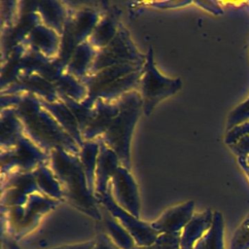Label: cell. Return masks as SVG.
I'll return each mask as SVG.
<instances>
[{
	"instance_id": "6da1fadb",
	"label": "cell",
	"mask_w": 249,
	"mask_h": 249,
	"mask_svg": "<svg viewBox=\"0 0 249 249\" xmlns=\"http://www.w3.org/2000/svg\"><path fill=\"white\" fill-rule=\"evenodd\" d=\"M52 163L61 181L62 196L76 209L99 223L102 219L99 202L89 189L81 160L64 150L55 149L52 153Z\"/></svg>"
},
{
	"instance_id": "7a4b0ae2",
	"label": "cell",
	"mask_w": 249,
	"mask_h": 249,
	"mask_svg": "<svg viewBox=\"0 0 249 249\" xmlns=\"http://www.w3.org/2000/svg\"><path fill=\"white\" fill-rule=\"evenodd\" d=\"M118 113L102 135V142L113 150L124 167H130V141L143 102L140 93L128 91L120 96Z\"/></svg>"
},
{
	"instance_id": "3957f363",
	"label": "cell",
	"mask_w": 249,
	"mask_h": 249,
	"mask_svg": "<svg viewBox=\"0 0 249 249\" xmlns=\"http://www.w3.org/2000/svg\"><path fill=\"white\" fill-rule=\"evenodd\" d=\"M32 101L30 98L25 99L18 107V113L33 138L53 150L61 149L78 152L79 145L73 138L63 131L52 115L48 116L44 109H37L36 103Z\"/></svg>"
},
{
	"instance_id": "277c9868",
	"label": "cell",
	"mask_w": 249,
	"mask_h": 249,
	"mask_svg": "<svg viewBox=\"0 0 249 249\" xmlns=\"http://www.w3.org/2000/svg\"><path fill=\"white\" fill-rule=\"evenodd\" d=\"M139 86L142 110L148 116L162 99L175 94L182 88V82L178 78H167L159 71L154 62L153 50L149 48Z\"/></svg>"
},
{
	"instance_id": "5b68a950",
	"label": "cell",
	"mask_w": 249,
	"mask_h": 249,
	"mask_svg": "<svg viewBox=\"0 0 249 249\" xmlns=\"http://www.w3.org/2000/svg\"><path fill=\"white\" fill-rule=\"evenodd\" d=\"M146 55H141L129 40L127 32L121 28L114 39L101 51L90 65L92 72L96 73L104 68L124 63H144Z\"/></svg>"
},
{
	"instance_id": "8992f818",
	"label": "cell",
	"mask_w": 249,
	"mask_h": 249,
	"mask_svg": "<svg viewBox=\"0 0 249 249\" xmlns=\"http://www.w3.org/2000/svg\"><path fill=\"white\" fill-rule=\"evenodd\" d=\"M95 197L102 207H104L114 218H116L119 223L130 233L136 245L151 246L155 244L159 233L153 229L151 224L141 221L139 218L133 216L118 205L112 196L110 187L105 194Z\"/></svg>"
},
{
	"instance_id": "52a82bcc",
	"label": "cell",
	"mask_w": 249,
	"mask_h": 249,
	"mask_svg": "<svg viewBox=\"0 0 249 249\" xmlns=\"http://www.w3.org/2000/svg\"><path fill=\"white\" fill-rule=\"evenodd\" d=\"M112 196L116 203L122 208L139 218L140 215V201L139 195L135 181L129 173V169L120 166L114 176Z\"/></svg>"
},
{
	"instance_id": "ba28073f",
	"label": "cell",
	"mask_w": 249,
	"mask_h": 249,
	"mask_svg": "<svg viewBox=\"0 0 249 249\" xmlns=\"http://www.w3.org/2000/svg\"><path fill=\"white\" fill-rule=\"evenodd\" d=\"M195 202L193 200L174 205L165 210L156 221L151 223L160 233H179L193 218Z\"/></svg>"
},
{
	"instance_id": "9c48e42d",
	"label": "cell",
	"mask_w": 249,
	"mask_h": 249,
	"mask_svg": "<svg viewBox=\"0 0 249 249\" xmlns=\"http://www.w3.org/2000/svg\"><path fill=\"white\" fill-rule=\"evenodd\" d=\"M118 113L117 104H110L103 99H97L92 107V115L89 123L82 132L83 141H90L103 135Z\"/></svg>"
},
{
	"instance_id": "30bf717a",
	"label": "cell",
	"mask_w": 249,
	"mask_h": 249,
	"mask_svg": "<svg viewBox=\"0 0 249 249\" xmlns=\"http://www.w3.org/2000/svg\"><path fill=\"white\" fill-rule=\"evenodd\" d=\"M119 161L120 160L116 153L101 141L95 169V196H101L108 191L109 179H112L117 169L120 167Z\"/></svg>"
},
{
	"instance_id": "8fae6325",
	"label": "cell",
	"mask_w": 249,
	"mask_h": 249,
	"mask_svg": "<svg viewBox=\"0 0 249 249\" xmlns=\"http://www.w3.org/2000/svg\"><path fill=\"white\" fill-rule=\"evenodd\" d=\"M214 212L206 209L203 212L196 213L186 225L180 233V243L182 249H194L198 241L204 237L213 222Z\"/></svg>"
},
{
	"instance_id": "7c38bea8",
	"label": "cell",
	"mask_w": 249,
	"mask_h": 249,
	"mask_svg": "<svg viewBox=\"0 0 249 249\" xmlns=\"http://www.w3.org/2000/svg\"><path fill=\"white\" fill-rule=\"evenodd\" d=\"M42 104L49 112H51L52 116H53L54 119L57 120L60 126L66 129V132H68V134L70 133V136L73 138V140L80 147H82L84 141L78 122L70 109L67 107V105L64 102L57 101H42Z\"/></svg>"
},
{
	"instance_id": "4fadbf2b",
	"label": "cell",
	"mask_w": 249,
	"mask_h": 249,
	"mask_svg": "<svg viewBox=\"0 0 249 249\" xmlns=\"http://www.w3.org/2000/svg\"><path fill=\"white\" fill-rule=\"evenodd\" d=\"M102 231L111 238V240L121 249H133L136 243L130 233L114 218L104 207H101Z\"/></svg>"
},
{
	"instance_id": "5bb4252c",
	"label": "cell",
	"mask_w": 249,
	"mask_h": 249,
	"mask_svg": "<svg viewBox=\"0 0 249 249\" xmlns=\"http://www.w3.org/2000/svg\"><path fill=\"white\" fill-rule=\"evenodd\" d=\"M81 163L83 170L86 175L87 183L89 189L92 194H94V181H95V169L97 157L99 153V143L90 141H84L83 146L81 147Z\"/></svg>"
},
{
	"instance_id": "9a60e30c",
	"label": "cell",
	"mask_w": 249,
	"mask_h": 249,
	"mask_svg": "<svg viewBox=\"0 0 249 249\" xmlns=\"http://www.w3.org/2000/svg\"><path fill=\"white\" fill-rule=\"evenodd\" d=\"M203 238L206 249H224V218L221 212L214 211L211 228Z\"/></svg>"
},
{
	"instance_id": "2e32d148",
	"label": "cell",
	"mask_w": 249,
	"mask_h": 249,
	"mask_svg": "<svg viewBox=\"0 0 249 249\" xmlns=\"http://www.w3.org/2000/svg\"><path fill=\"white\" fill-rule=\"evenodd\" d=\"M100 24L91 33V46H96L103 49L106 47L116 36L118 30L114 26L113 21L108 18L102 19Z\"/></svg>"
},
{
	"instance_id": "e0dca14e",
	"label": "cell",
	"mask_w": 249,
	"mask_h": 249,
	"mask_svg": "<svg viewBox=\"0 0 249 249\" xmlns=\"http://www.w3.org/2000/svg\"><path fill=\"white\" fill-rule=\"evenodd\" d=\"M79 49L77 51L76 55H74L73 60L70 63V66H72L71 71L74 72L76 75L82 74L88 69V65H91L93 61V54H92V47L91 45H88L87 43H83L82 45L78 46Z\"/></svg>"
},
{
	"instance_id": "ac0fdd59",
	"label": "cell",
	"mask_w": 249,
	"mask_h": 249,
	"mask_svg": "<svg viewBox=\"0 0 249 249\" xmlns=\"http://www.w3.org/2000/svg\"><path fill=\"white\" fill-rule=\"evenodd\" d=\"M230 249H249V214L233 232Z\"/></svg>"
},
{
	"instance_id": "d6986e66",
	"label": "cell",
	"mask_w": 249,
	"mask_h": 249,
	"mask_svg": "<svg viewBox=\"0 0 249 249\" xmlns=\"http://www.w3.org/2000/svg\"><path fill=\"white\" fill-rule=\"evenodd\" d=\"M245 122H249V96L228 115L227 130Z\"/></svg>"
},
{
	"instance_id": "ffe728a7",
	"label": "cell",
	"mask_w": 249,
	"mask_h": 249,
	"mask_svg": "<svg viewBox=\"0 0 249 249\" xmlns=\"http://www.w3.org/2000/svg\"><path fill=\"white\" fill-rule=\"evenodd\" d=\"M180 233H160L156 242V249H182Z\"/></svg>"
},
{
	"instance_id": "44dd1931",
	"label": "cell",
	"mask_w": 249,
	"mask_h": 249,
	"mask_svg": "<svg viewBox=\"0 0 249 249\" xmlns=\"http://www.w3.org/2000/svg\"><path fill=\"white\" fill-rule=\"evenodd\" d=\"M245 135H249V122H245L230 130H227L225 135V143L229 146Z\"/></svg>"
},
{
	"instance_id": "7402d4cb",
	"label": "cell",
	"mask_w": 249,
	"mask_h": 249,
	"mask_svg": "<svg viewBox=\"0 0 249 249\" xmlns=\"http://www.w3.org/2000/svg\"><path fill=\"white\" fill-rule=\"evenodd\" d=\"M231 151L237 156V158L249 157V135H245L237 139L235 142L229 145Z\"/></svg>"
},
{
	"instance_id": "603a6c76",
	"label": "cell",
	"mask_w": 249,
	"mask_h": 249,
	"mask_svg": "<svg viewBox=\"0 0 249 249\" xmlns=\"http://www.w3.org/2000/svg\"><path fill=\"white\" fill-rule=\"evenodd\" d=\"M91 249H121V248L117 246L103 231H100L94 239V243Z\"/></svg>"
},
{
	"instance_id": "cb8c5ba5",
	"label": "cell",
	"mask_w": 249,
	"mask_h": 249,
	"mask_svg": "<svg viewBox=\"0 0 249 249\" xmlns=\"http://www.w3.org/2000/svg\"><path fill=\"white\" fill-rule=\"evenodd\" d=\"M93 243H94V240H91L89 242L65 245V246H60V247H56V248H53V249H91L93 246Z\"/></svg>"
},
{
	"instance_id": "d4e9b609",
	"label": "cell",
	"mask_w": 249,
	"mask_h": 249,
	"mask_svg": "<svg viewBox=\"0 0 249 249\" xmlns=\"http://www.w3.org/2000/svg\"><path fill=\"white\" fill-rule=\"evenodd\" d=\"M237 160H238V162H239L240 167L242 168V170H243L244 173L246 174L247 178L249 179V164H247V163L244 161V160L241 159V158H237Z\"/></svg>"
},
{
	"instance_id": "484cf974",
	"label": "cell",
	"mask_w": 249,
	"mask_h": 249,
	"mask_svg": "<svg viewBox=\"0 0 249 249\" xmlns=\"http://www.w3.org/2000/svg\"><path fill=\"white\" fill-rule=\"evenodd\" d=\"M194 249H206L205 248V241H204L203 237L198 241V243L196 245V247Z\"/></svg>"
},
{
	"instance_id": "4316f807",
	"label": "cell",
	"mask_w": 249,
	"mask_h": 249,
	"mask_svg": "<svg viewBox=\"0 0 249 249\" xmlns=\"http://www.w3.org/2000/svg\"><path fill=\"white\" fill-rule=\"evenodd\" d=\"M133 249H156L155 245H151V246H138L136 245Z\"/></svg>"
}]
</instances>
